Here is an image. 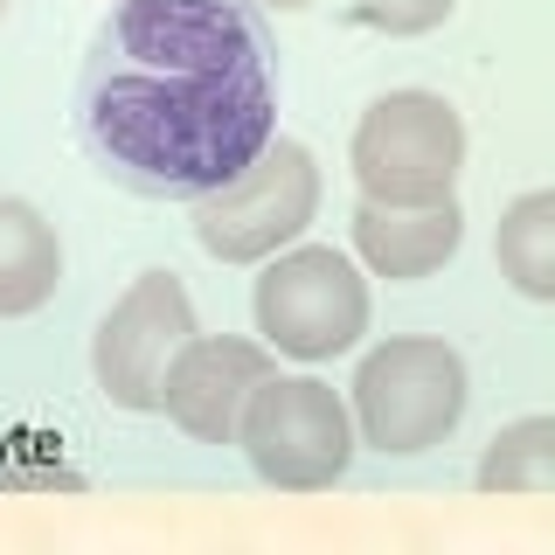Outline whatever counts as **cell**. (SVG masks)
<instances>
[{"mask_svg": "<svg viewBox=\"0 0 555 555\" xmlns=\"http://www.w3.org/2000/svg\"><path fill=\"white\" fill-rule=\"evenodd\" d=\"M278 132L271 83L98 69L83 91V139L118 188L153 202H195L222 188Z\"/></svg>", "mask_w": 555, "mask_h": 555, "instance_id": "obj_1", "label": "cell"}, {"mask_svg": "<svg viewBox=\"0 0 555 555\" xmlns=\"http://www.w3.org/2000/svg\"><path fill=\"white\" fill-rule=\"evenodd\" d=\"M63 285V236L22 195H0V320H28Z\"/></svg>", "mask_w": 555, "mask_h": 555, "instance_id": "obj_11", "label": "cell"}, {"mask_svg": "<svg viewBox=\"0 0 555 555\" xmlns=\"http://www.w3.org/2000/svg\"><path fill=\"white\" fill-rule=\"evenodd\" d=\"M0 14H8V0H0Z\"/></svg>", "mask_w": 555, "mask_h": 555, "instance_id": "obj_16", "label": "cell"}, {"mask_svg": "<svg viewBox=\"0 0 555 555\" xmlns=\"http://www.w3.org/2000/svg\"><path fill=\"white\" fill-rule=\"evenodd\" d=\"M250 473L278 486V493H326V486L347 479L354 465V416H347V396L320 375H264L250 389V403L236 416V438H230Z\"/></svg>", "mask_w": 555, "mask_h": 555, "instance_id": "obj_5", "label": "cell"}, {"mask_svg": "<svg viewBox=\"0 0 555 555\" xmlns=\"http://www.w3.org/2000/svg\"><path fill=\"white\" fill-rule=\"evenodd\" d=\"M250 8H278V14H299V8H312V0H250Z\"/></svg>", "mask_w": 555, "mask_h": 555, "instance_id": "obj_15", "label": "cell"}, {"mask_svg": "<svg viewBox=\"0 0 555 555\" xmlns=\"http://www.w3.org/2000/svg\"><path fill=\"white\" fill-rule=\"evenodd\" d=\"M361 202H396V208H430L459 202L465 173V118L438 91H382L354 118L347 139Z\"/></svg>", "mask_w": 555, "mask_h": 555, "instance_id": "obj_6", "label": "cell"}, {"mask_svg": "<svg viewBox=\"0 0 555 555\" xmlns=\"http://www.w3.org/2000/svg\"><path fill=\"white\" fill-rule=\"evenodd\" d=\"M369 271L354 264V250L334 243H285L278 257L257 264L250 285V320L257 340L285 361H340L354 354L369 334Z\"/></svg>", "mask_w": 555, "mask_h": 555, "instance_id": "obj_3", "label": "cell"}, {"mask_svg": "<svg viewBox=\"0 0 555 555\" xmlns=\"http://www.w3.org/2000/svg\"><path fill=\"white\" fill-rule=\"evenodd\" d=\"M451 8L459 0H347V14H354L361 28L375 35H396V42H410V35H430L451 22Z\"/></svg>", "mask_w": 555, "mask_h": 555, "instance_id": "obj_14", "label": "cell"}, {"mask_svg": "<svg viewBox=\"0 0 555 555\" xmlns=\"http://www.w3.org/2000/svg\"><path fill=\"white\" fill-rule=\"evenodd\" d=\"M465 403H473L465 354L438 334H389L361 354L354 382H347L354 438L382 459H416V451L444 444L465 424Z\"/></svg>", "mask_w": 555, "mask_h": 555, "instance_id": "obj_2", "label": "cell"}, {"mask_svg": "<svg viewBox=\"0 0 555 555\" xmlns=\"http://www.w3.org/2000/svg\"><path fill=\"white\" fill-rule=\"evenodd\" d=\"M312 216H320V160L299 139L271 132L250 167L195 195V243L216 264H264L312 230Z\"/></svg>", "mask_w": 555, "mask_h": 555, "instance_id": "obj_7", "label": "cell"}, {"mask_svg": "<svg viewBox=\"0 0 555 555\" xmlns=\"http://www.w3.org/2000/svg\"><path fill=\"white\" fill-rule=\"evenodd\" d=\"M479 493H555V416H514L479 451Z\"/></svg>", "mask_w": 555, "mask_h": 555, "instance_id": "obj_13", "label": "cell"}, {"mask_svg": "<svg viewBox=\"0 0 555 555\" xmlns=\"http://www.w3.org/2000/svg\"><path fill=\"white\" fill-rule=\"evenodd\" d=\"M112 42L153 77H222L271 83V28L250 0H118Z\"/></svg>", "mask_w": 555, "mask_h": 555, "instance_id": "obj_4", "label": "cell"}, {"mask_svg": "<svg viewBox=\"0 0 555 555\" xmlns=\"http://www.w3.org/2000/svg\"><path fill=\"white\" fill-rule=\"evenodd\" d=\"M465 243V208L430 202V208H396V202H361L354 208V264L389 285H424L438 278Z\"/></svg>", "mask_w": 555, "mask_h": 555, "instance_id": "obj_10", "label": "cell"}, {"mask_svg": "<svg viewBox=\"0 0 555 555\" xmlns=\"http://www.w3.org/2000/svg\"><path fill=\"white\" fill-rule=\"evenodd\" d=\"M493 264L520 299H534V306L555 299V195L548 188H528V195H514L500 208Z\"/></svg>", "mask_w": 555, "mask_h": 555, "instance_id": "obj_12", "label": "cell"}, {"mask_svg": "<svg viewBox=\"0 0 555 555\" xmlns=\"http://www.w3.org/2000/svg\"><path fill=\"white\" fill-rule=\"evenodd\" d=\"M195 334V299L173 271H139L91 334V382L112 410H153L160 369Z\"/></svg>", "mask_w": 555, "mask_h": 555, "instance_id": "obj_8", "label": "cell"}, {"mask_svg": "<svg viewBox=\"0 0 555 555\" xmlns=\"http://www.w3.org/2000/svg\"><path fill=\"white\" fill-rule=\"evenodd\" d=\"M278 369V354L250 334H188L160 369V396L153 410H167L173 430H188L195 444H230L236 416L250 403V389Z\"/></svg>", "mask_w": 555, "mask_h": 555, "instance_id": "obj_9", "label": "cell"}]
</instances>
